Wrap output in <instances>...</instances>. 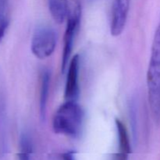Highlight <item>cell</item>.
Segmentation results:
<instances>
[{
  "instance_id": "cell-1",
  "label": "cell",
  "mask_w": 160,
  "mask_h": 160,
  "mask_svg": "<svg viewBox=\"0 0 160 160\" xmlns=\"http://www.w3.org/2000/svg\"><path fill=\"white\" fill-rule=\"evenodd\" d=\"M148 99L153 120L160 123V20L155 32L146 76Z\"/></svg>"
},
{
  "instance_id": "cell-2",
  "label": "cell",
  "mask_w": 160,
  "mask_h": 160,
  "mask_svg": "<svg viewBox=\"0 0 160 160\" xmlns=\"http://www.w3.org/2000/svg\"><path fill=\"white\" fill-rule=\"evenodd\" d=\"M84 112L77 101H66L56 110L52 128L56 134L67 137H79L83 129Z\"/></svg>"
},
{
  "instance_id": "cell-3",
  "label": "cell",
  "mask_w": 160,
  "mask_h": 160,
  "mask_svg": "<svg viewBox=\"0 0 160 160\" xmlns=\"http://www.w3.org/2000/svg\"><path fill=\"white\" fill-rule=\"evenodd\" d=\"M57 34L51 27L41 26L34 31L31 42V49L35 57L45 59L49 57L56 48Z\"/></svg>"
},
{
  "instance_id": "cell-4",
  "label": "cell",
  "mask_w": 160,
  "mask_h": 160,
  "mask_svg": "<svg viewBox=\"0 0 160 160\" xmlns=\"http://www.w3.org/2000/svg\"><path fill=\"white\" fill-rule=\"evenodd\" d=\"M81 5L77 2L73 6V10L68 16L65 34H64L63 51H62V62H61V70L62 73L65 72L69 60H70L75 37H76L80 23H81Z\"/></svg>"
},
{
  "instance_id": "cell-5",
  "label": "cell",
  "mask_w": 160,
  "mask_h": 160,
  "mask_svg": "<svg viewBox=\"0 0 160 160\" xmlns=\"http://www.w3.org/2000/svg\"><path fill=\"white\" fill-rule=\"evenodd\" d=\"M130 0H113L111 10L110 33L112 36L122 34L128 20Z\"/></svg>"
},
{
  "instance_id": "cell-6",
  "label": "cell",
  "mask_w": 160,
  "mask_h": 160,
  "mask_svg": "<svg viewBox=\"0 0 160 160\" xmlns=\"http://www.w3.org/2000/svg\"><path fill=\"white\" fill-rule=\"evenodd\" d=\"M79 66L80 58L75 55L70 61L67 68V81L65 87V98L67 101H77L79 95Z\"/></svg>"
},
{
  "instance_id": "cell-7",
  "label": "cell",
  "mask_w": 160,
  "mask_h": 160,
  "mask_svg": "<svg viewBox=\"0 0 160 160\" xmlns=\"http://www.w3.org/2000/svg\"><path fill=\"white\" fill-rule=\"evenodd\" d=\"M118 136V152L115 155L114 160H128V156L131 153V142L126 126L119 119L115 120Z\"/></svg>"
},
{
  "instance_id": "cell-8",
  "label": "cell",
  "mask_w": 160,
  "mask_h": 160,
  "mask_svg": "<svg viewBox=\"0 0 160 160\" xmlns=\"http://www.w3.org/2000/svg\"><path fill=\"white\" fill-rule=\"evenodd\" d=\"M50 14L57 23H62L69 16L68 0H48Z\"/></svg>"
},
{
  "instance_id": "cell-9",
  "label": "cell",
  "mask_w": 160,
  "mask_h": 160,
  "mask_svg": "<svg viewBox=\"0 0 160 160\" xmlns=\"http://www.w3.org/2000/svg\"><path fill=\"white\" fill-rule=\"evenodd\" d=\"M50 86V73L48 70H45L42 73L40 88V98H39V109L42 120H45L46 116L47 102Z\"/></svg>"
},
{
  "instance_id": "cell-10",
  "label": "cell",
  "mask_w": 160,
  "mask_h": 160,
  "mask_svg": "<svg viewBox=\"0 0 160 160\" xmlns=\"http://www.w3.org/2000/svg\"><path fill=\"white\" fill-rule=\"evenodd\" d=\"M10 23L9 0H0V42L6 36Z\"/></svg>"
},
{
  "instance_id": "cell-11",
  "label": "cell",
  "mask_w": 160,
  "mask_h": 160,
  "mask_svg": "<svg viewBox=\"0 0 160 160\" xmlns=\"http://www.w3.org/2000/svg\"><path fill=\"white\" fill-rule=\"evenodd\" d=\"M32 153V143L30 137L27 134L21 135L20 141L19 160H31Z\"/></svg>"
},
{
  "instance_id": "cell-12",
  "label": "cell",
  "mask_w": 160,
  "mask_h": 160,
  "mask_svg": "<svg viewBox=\"0 0 160 160\" xmlns=\"http://www.w3.org/2000/svg\"><path fill=\"white\" fill-rule=\"evenodd\" d=\"M62 160H75L74 152L69 151L62 155Z\"/></svg>"
}]
</instances>
